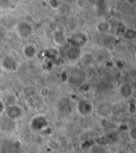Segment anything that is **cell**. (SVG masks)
I'll return each mask as SVG.
<instances>
[{
    "instance_id": "obj_1",
    "label": "cell",
    "mask_w": 136,
    "mask_h": 153,
    "mask_svg": "<svg viewBox=\"0 0 136 153\" xmlns=\"http://www.w3.org/2000/svg\"><path fill=\"white\" fill-rule=\"evenodd\" d=\"M48 119L43 115H36L31 119L30 128L33 132H44L46 128H48Z\"/></svg>"
},
{
    "instance_id": "obj_2",
    "label": "cell",
    "mask_w": 136,
    "mask_h": 153,
    "mask_svg": "<svg viewBox=\"0 0 136 153\" xmlns=\"http://www.w3.org/2000/svg\"><path fill=\"white\" fill-rule=\"evenodd\" d=\"M15 31L19 38L28 39L32 36L33 26H32V24H29V23H27V22H19V23L16 24Z\"/></svg>"
},
{
    "instance_id": "obj_3",
    "label": "cell",
    "mask_w": 136,
    "mask_h": 153,
    "mask_svg": "<svg viewBox=\"0 0 136 153\" xmlns=\"http://www.w3.org/2000/svg\"><path fill=\"white\" fill-rule=\"evenodd\" d=\"M5 117H8L9 119L13 121H16L17 119H20L23 115V109L21 106L18 104L11 105V106H5L4 110Z\"/></svg>"
},
{
    "instance_id": "obj_4",
    "label": "cell",
    "mask_w": 136,
    "mask_h": 153,
    "mask_svg": "<svg viewBox=\"0 0 136 153\" xmlns=\"http://www.w3.org/2000/svg\"><path fill=\"white\" fill-rule=\"evenodd\" d=\"M1 68L7 72H15L18 68V62L12 55H4L1 59Z\"/></svg>"
},
{
    "instance_id": "obj_5",
    "label": "cell",
    "mask_w": 136,
    "mask_h": 153,
    "mask_svg": "<svg viewBox=\"0 0 136 153\" xmlns=\"http://www.w3.org/2000/svg\"><path fill=\"white\" fill-rule=\"evenodd\" d=\"M69 42H70V46L77 47V48H81L87 42V36L83 32H76L70 36Z\"/></svg>"
},
{
    "instance_id": "obj_6",
    "label": "cell",
    "mask_w": 136,
    "mask_h": 153,
    "mask_svg": "<svg viewBox=\"0 0 136 153\" xmlns=\"http://www.w3.org/2000/svg\"><path fill=\"white\" fill-rule=\"evenodd\" d=\"M118 92L119 94L121 95V97H124V99L126 100L133 99V95H134L133 85L130 84V82H121L118 88Z\"/></svg>"
},
{
    "instance_id": "obj_7",
    "label": "cell",
    "mask_w": 136,
    "mask_h": 153,
    "mask_svg": "<svg viewBox=\"0 0 136 153\" xmlns=\"http://www.w3.org/2000/svg\"><path fill=\"white\" fill-rule=\"evenodd\" d=\"M77 110L81 116L85 117L93 111V105L88 100H79L77 103Z\"/></svg>"
},
{
    "instance_id": "obj_8",
    "label": "cell",
    "mask_w": 136,
    "mask_h": 153,
    "mask_svg": "<svg viewBox=\"0 0 136 153\" xmlns=\"http://www.w3.org/2000/svg\"><path fill=\"white\" fill-rule=\"evenodd\" d=\"M15 121L11 120L5 116H0V131L3 133H8L14 130Z\"/></svg>"
},
{
    "instance_id": "obj_9",
    "label": "cell",
    "mask_w": 136,
    "mask_h": 153,
    "mask_svg": "<svg viewBox=\"0 0 136 153\" xmlns=\"http://www.w3.org/2000/svg\"><path fill=\"white\" fill-rule=\"evenodd\" d=\"M81 56H82L81 48H77V47H73V46H69V47L66 49V57H67L69 60H71V61H76Z\"/></svg>"
},
{
    "instance_id": "obj_10",
    "label": "cell",
    "mask_w": 136,
    "mask_h": 153,
    "mask_svg": "<svg viewBox=\"0 0 136 153\" xmlns=\"http://www.w3.org/2000/svg\"><path fill=\"white\" fill-rule=\"evenodd\" d=\"M23 54L27 59H33L36 56V47L32 44H26L23 47Z\"/></svg>"
},
{
    "instance_id": "obj_11",
    "label": "cell",
    "mask_w": 136,
    "mask_h": 153,
    "mask_svg": "<svg viewBox=\"0 0 136 153\" xmlns=\"http://www.w3.org/2000/svg\"><path fill=\"white\" fill-rule=\"evenodd\" d=\"M112 111V106L108 103H101L97 107V112L101 117H107Z\"/></svg>"
},
{
    "instance_id": "obj_12",
    "label": "cell",
    "mask_w": 136,
    "mask_h": 153,
    "mask_svg": "<svg viewBox=\"0 0 136 153\" xmlns=\"http://www.w3.org/2000/svg\"><path fill=\"white\" fill-rule=\"evenodd\" d=\"M53 41H54V43L56 45L63 46L66 43V41H67V38H66L65 33L63 31H56L54 34H53Z\"/></svg>"
},
{
    "instance_id": "obj_13",
    "label": "cell",
    "mask_w": 136,
    "mask_h": 153,
    "mask_svg": "<svg viewBox=\"0 0 136 153\" xmlns=\"http://www.w3.org/2000/svg\"><path fill=\"white\" fill-rule=\"evenodd\" d=\"M26 101H27V105H28L30 108L37 107V106L40 105V103H42V99H40L39 97H37V95H33V97L27 99Z\"/></svg>"
},
{
    "instance_id": "obj_14",
    "label": "cell",
    "mask_w": 136,
    "mask_h": 153,
    "mask_svg": "<svg viewBox=\"0 0 136 153\" xmlns=\"http://www.w3.org/2000/svg\"><path fill=\"white\" fill-rule=\"evenodd\" d=\"M23 95L26 97V100L29 99V97H33V95H36V90L32 86H27L23 89Z\"/></svg>"
},
{
    "instance_id": "obj_15",
    "label": "cell",
    "mask_w": 136,
    "mask_h": 153,
    "mask_svg": "<svg viewBox=\"0 0 136 153\" xmlns=\"http://www.w3.org/2000/svg\"><path fill=\"white\" fill-rule=\"evenodd\" d=\"M124 36L128 41H133L136 38V30L134 28H126L124 33Z\"/></svg>"
},
{
    "instance_id": "obj_16",
    "label": "cell",
    "mask_w": 136,
    "mask_h": 153,
    "mask_svg": "<svg viewBox=\"0 0 136 153\" xmlns=\"http://www.w3.org/2000/svg\"><path fill=\"white\" fill-rule=\"evenodd\" d=\"M96 29L99 32H107L111 29V25L107 22H100V23L97 24Z\"/></svg>"
},
{
    "instance_id": "obj_17",
    "label": "cell",
    "mask_w": 136,
    "mask_h": 153,
    "mask_svg": "<svg viewBox=\"0 0 136 153\" xmlns=\"http://www.w3.org/2000/svg\"><path fill=\"white\" fill-rule=\"evenodd\" d=\"M105 137H106V139H107V141H108L110 143H116V141L119 139L118 134H117V133L115 132V131H112V132L107 133V134L105 135Z\"/></svg>"
},
{
    "instance_id": "obj_18",
    "label": "cell",
    "mask_w": 136,
    "mask_h": 153,
    "mask_svg": "<svg viewBox=\"0 0 136 153\" xmlns=\"http://www.w3.org/2000/svg\"><path fill=\"white\" fill-rule=\"evenodd\" d=\"M58 15H61V16H67L69 13H70V8L68 7V5H66V4H62L60 5V8L58 9Z\"/></svg>"
},
{
    "instance_id": "obj_19",
    "label": "cell",
    "mask_w": 136,
    "mask_h": 153,
    "mask_svg": "<svg viewBox=\"0 0 136 153\" xmlns=\"http://www.w3.org/2000/svg\"><path fill=\"white\" fill-rule=\"evenodd\" d=\"M58 57V53L54 49H47L45 51V58L47 61L51 62V59H56Z\"/></svg>"
},
{
    "instance_id": "obj_20",
    "label": "cell",
    "mask_w": 136,
    "mask_h": 153,
    "mask_svg": "<svg viewBox=\"0 0 136 153\" xmlns=\"http://www.w3.org/2000/svg\"><path fill=\"white\" fill-rule=\"evenodd\" d=\"M128 112L131 116H134L136 114V104H135V101H134V99L129 100V103H128Z\"/></svg>"
},
{
    "instance_id": "obj_21",
    "label": "cell",
    "mask_w": 136,
    "mask_h": 153,
    "mask_svg": "<svg viewBox=\"0 0 136 153\" xmlns=\"http://www.w3.org/2000/svg\"><path fill=\"white\" fill-rule=\"evenodd\" d=\"M38 95H39L40 99H45V97H48L50 95V89L48 87H43L38 90Z\"/></svg>"
},
{
    "instance_id": "obj_22",
    "label": "cell",
    "mask_w": 136,
    "mask_h": 153,
    "mask_svg": "<svg viewBox=\"0 0 136 153\" xmlns=\"http://www.w3.org/2000/svg\"><path fill=\"white\" fill-rule=\"evenodd\" d=\"M7 104L8 106H11V105H15L17 104V99H16L15 94H13V93H10V94L7 95Z\"/></svg>"
},
{
    "instance_id": "obj_23",
    "label": "cell",
    "mask_w": 136,
    "mask_h": 153,
    "mask_svg": "<svg viewBox=\"0 0 136 153\" xmlns=\"http://www.w3.org/2000/svg\"><path fill=\"white\" fill-rule=\"evenodd\" d=\"M129 138L132 143H135L136 140V128L135 126H132L130 130H129Z\"/></svg>"
},
{
    "instance_id": "obj_24",
    "label": "cell",
    "mask_w": 136,
    "mask_h": 153,
    "mask_svg": "<svg viewBox=\"0 0 136 153\" xmlns=\"http://www.w3.org/2000/svg\"><path fill=\"white\" fill-rule=\"evenodd\" d=\"M60 79H61V82H62L67 84V82H69V73L66 72V71H63L60 75Z\"/></svg>"
},
{
    "instance_id": "obj_25",
    "label": "cell",
    "mask_w": 136,
    "mask_h": 153,
    "mask_svg": "<svg viewBox=\"0 0 136 153\" xmlns=\"http://www.w3.org/2000/svg\"><path fill=\"white\" fill-rule=\"evenodd\" d=\"M49 7H50L51 9H53V10H58V8H60V5L62 4V3L60 2V1H58V0H51V1H49Z\"/></svg>"
},
{
    "instance_id": "obj_26",
    "label": "cell",
    "mask_w": 136,
    "mask_h": 153,
    "mask_svg": "<svg viewBox=\"0 0 136 153\" xmlns=\"http://www.w3.org/2000/svg\"><path fill=\"white\" fill-rule=\"evenodd\" d=\"M126 26H124V24H122V23H119V25L118 26H117V34H124V31H126Z\"/></svg>"
},
{
    "instance_id": "obj_27",
    "label": "cell",
    "mask_w": 136,
    "mask_h": 153,
    "mask_svg": "<svg viewBox=\"0 0 136 153\" xmlns=\"http://www.w3.org/2000/svg\"><path fill=\"white\" fill-rule=\"evenodd\" d=\"M5 110V103L3 102L2 100H0V116H2L4 114Z\"/></svg>"
},
{
    "instance_id": "obj_28",
    "label": "cell",
    "mask_w": 136,
    "mask_h": 153,
    "mask_svg": "<svg viewBox=\"0 0 136 153\" xmlns=\"http://www.w3.org/2000/svg\"><path fill=\"white\" fill-rule=\"evenodd\" d=\"M4 57V51H3L2 46L0 45V59H2Z\"/></svg>"
},
{
    "instance_id": "obj_29",
    "label": "cell",
    "mask_w": 136,
    "mask_h": 153,
    "mask_svg": "<svg viewBox=\"0 0 136 153\" xmlns=\"http://www.w3.org/2000/svg\"><path fill=\"white\" fill-rule=\"evenodd\" d=\"M134 73H135V71H134V70H132V71L130 72V76H131L132 78H134V77H135V74H134Z\"/></svg>"
},
{
    "instance_id": "obj_30",
    "label": "cell",
    "mask_w": 136,
    "mask_h": 153,
    "mask_svg": "<svg viewBox=\"0 0 136 153\" xmlns=\"http://www.w3.org/2000/svg\"><path fill=\"white\" fill-rule=\"evenodd\" d=\"M121 153H124V152H121Z\"/></svg>"
}]
</instances>
